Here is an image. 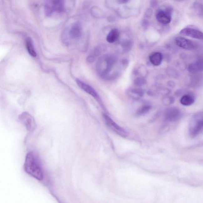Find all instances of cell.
Segmentation results:
<instances>
[{
    "label": "cell",
    "instance_id": "cell-6",
    "mask_svg": "<svg viewBox=\"0 0 203 203\" xmlns=\"http://www.w3.org/2000/svg\"><path fill=\"white\" fill-rule=\"evenodd\" d=\"M76 82L77 85H78L81 89L95 98L96 100V101H97L98 103L101 106V107L104 108L103 103L99 95H98L97 92H96V91L95 90L94 88H92V86H89V85L86 84V83H85L84 82L79 80V79H77L76 80Z\"/></svg>",
    "mask_w": 203,
    "mask_h": 203
},
{
    "label": "cell",
    "instance_id": "cell-15",
    "mask_svg": "<svg viewBox=\"0 0 203 203\" xmlns=\"http://www.w3.org/2000/svg\"><path fill=\"white\" fill-rule=\"evenodd\" d=\"M119 36V32L117 29H113L110 31L107 37L108 43H112L117 41Z\"/></svg>",
    "mask_w": 203,
    "mask_h": 203
},
{
    "label": "cell",
    "instance_id": "cell-12",
    "mask_svg": "<svg viewBox=\"0 0 203 203\" xmlns=\"http://www.w3.org/2000/svg\"><path fill=\"white\" fill-rule=\"evenodd\" d=\"M81 27L78 23H74L71 27L68 32V35L70 38L73 39L80 38L81 36Z\"/></svg>",
    "mask_w": 203,
    "mask_h": 203
},
{
    "label": "cell",
    "instance_id": "cell-7",
    "mask_svg": "<svg viewBox=\"0 0 203 203\" xmlns=\"http://www.w3.org/2000/svg\"><path fill=\"white\" fill-rule=\"evenodd\" d=\"M103 118L106 124L112 130L122 137H126L128 133L124 129L118 125L107 114L103 115Z\"/></svg>",
    "mask_w": 203,
    "mask_h": 203
},
{
    "label": "cell",
    "instance_id": "cell-23",
    "mask_svg": "<svg viewBox=\"0 0 203 203\" xmlns=\"http://www.w3.org/2000/svg\"><path fill=\"white\" fill-rule=\"evenodd\" d=\"M119 3L123 4L128 2L129 0H117Z\"/></svg>",
    "mask_w": 203,
    "mask_h": 203
},
{
    "label": "cell",
    "instance_id": "cell-4",
    "mask_svg": "<svg viewBox=\"0 0 203 203\" xmlns=\"http://www.w3.org/2000/svg\"><path fill=\"white\" fill-rule=\"evenodd\" d=\"M189 134L192 138L198 136L203 132V112L193 116L189 127Z\"/></svg>",
    "mask_w": 203,
    "mask_h": 203
},
{
    "label": "cell",
    "instance_id": "cell-16",
    "mask_svg": "<svg viewBox=\"0 0 203 203\" xmlns=\"http://www.w3.org/2000/svg\"><path fill=\"white\" fill-rule=\"evenodd\" d=\"M195 101V98L192 95H186L182 97L180 100V102L184 106H189L193 104Z\"/></svg>",
    "mask_w": 203,
    "mask_h": 203
},
{
    "label": "cell",
    "instance_id": "cell-13",
    "mask_svg": "<svg viewBox=\"0 0 203 203\" xmlns=\"http://www.w3.org/2000/svg\"><path fill=\"white\" fill-rule=\"evenodd\" d=\"M190 72L195 73L203 70V59H200L190 64L189 67Z\"/></svg>",
    "mask_w": 203,
    "mask_h": 203
},
{
    "label": "cell",
    "instance_id": "cell-20",
    "mask_svg": "<svg viewBox=\"0 0 203 203\" xmlns=\"http://www.w3.org/2000/svg\"><path fill=\"white\" fill-rule=\"evenodd\" d=\"M151 109V107L148 105L143 106L137 110V114L138 116L143 115L147 113Z\"/></svg>",
    "mask_w": 203,
    "mask_h": 203
},
{
    "label": "cell",
    "instance_id": "cell-17",
    "mask_svg": "<svg viewBox=\"0 0 203 203\" xmlns=\"http://www.w3.org/2000/svg\"><path fill=\"white\" fill-rule=\"evenodd\" d=\"M26 46L28 53L31 56L35 57L37 56L33 43L32 39L30 37H28L26 40Z\"/></svg>",
    "mask_w": 203,
    "mask_h": 203
},
{
    "label": "cell",
    "instance_id": "cell-14",
    "mask_svg": "<svg viewBox=\"0 0 203 203\" xmlns=\"http://www.w3.org/2000/svg\"><path fill=\"white\" fill-rule=\"evenodd\" d=\"M149 59L152 65L158 66L162 63L163 55L160 52H155L151 55Z\"/></svg>",
    "mask_w": 203,
    "mask_h": 203
},
{
    "label": "cell",
    "instance_id": "cell-11",
    "mask_svg": "<svg viewBox=\"0 0 203 203\" xmlns=\"http://www.w3.org/2000/svg\"><path fill=\"white\" fill-rule=\"evenodd\" d=\"M181 117L180 110L174 107L168 109L165 113V118L167 121L174 122L178 120Z\"/></svg>",
    "mask_w": 203,
    "mask_h": 203
},
{
    "label": "cell",
    "instance_id": "cell-2",
    "mask_svg": "<svg viewBox=\"0 0 203 203\" xmlns=\"http://www.w3.org/2000/svg\"><path fill=\"white\" fill-rule=\"evenodd\" d=\"M24 169L25 171L29 175L37 180H42L43 179V174L41 166L33 154L28 153L25 157Z\"/></svg>",
    "mask_w": 203,
    "mask_h": 203
},
{
    "label": "cell",
    "instance_id": "cell-19",
    "mask_svg": "<svg viewBox=\"0 0 203 203\" xmlns=\"http://www.w3.org/2000/svg\"><path fill=\"white\" fill-rule=\"evenodd\" d=\"M133 97L137 98L143 96L144 94V92L141 89H134L130 90L129 93Z\"/></svg>",
    "mask_w": 203,
    "mask_h": 203
},
{
    "label": "cell",
    "instance_id": "cell-22",
    "mask_svg": "<svg viewBox=\"0 0 203 203\" xmlns=\"http://www.w3.org/2000/svg\"><path fill=\"white\" fill-rule=\"evenodd\" d=\"M147 83V80L143 77H138L134 81V85L138 87L144 86Z\"/></svg>",
    "mask_w": 203,
    "mask_h": 203
},
{
    "label": "cell",
    "instance_id": "cell-3",
    "mask_svg": "<svg viewBox=\"0 0 203 203\" xmlns=\"http://www.w3.org/2000/svg\"><path fill=\"white\" fill-rule=\"evenodd\" d=\"M65 10V0H46L44 12L47 16L62 13Z\"/></svg>",
    "mask_w": 203,
    "mask_h": 203
},
{
    "label": "cell",
    "instance_id": "cell-10",
    "mask_svg": "<svg viewBox=\"0 0 203 203\" xmlns=\"http://www.w3.org/2000/svg\"><path fill=\"white\" fill-rule=\"evenodd\" d=\"M156 19L158 22L163 24H168L171 22V10L167 8L165 10H160L156 14Z\"/></svg>",
    "mask_w": 203,
    "mask_h": 203
},
{
    "label": "cell",
    "instance_id": "cell-8",
    "mask_svg": "<svg viewBox=\"0 0 203 203\" xmlns=\"http://www.w3.org/2000/svg\"><path fill=\"white\" fill-rule=\"evenodd\" d=\"M180 34L185 36L198 39H203V33L193 28H186L180 31Z\"/></svg>",
    "mask_w": 203,
    "mask_h": 203
},
{
    "label": "cell",
    "instance_id": "cell-1",
    "mask_svg": "<svg viewBox=\"0 0 203 203\" xmlns=\"http://www.w3.org/2000/svg\"><path fill=\"white\" fill-rule=\"evenodd\" d=\"M117 58L113 55H103L98 60L96 63V71L100 75L104 78H108L117 62Z\"/></svg>",
    "mask_w": 203,
    "mask_h": 203
},
{
    "label": "cell",
    "instance_id": "cell-18",
    "mask_svg": "<svg viewBox=\"0 0 203 203\" xmlns=\"http://www.w3.org/2000/svg\"><path fill=\"white\" fill-rule=\"evenodd\" d=\"M106 47L104 45L98 46L94 49L90 55L96 59V57L99 56L102 53H103Z\"/></svg>",
    "mask_w": 203,
    "mask_h": 203
},
{
    "label": "cell",
    "instance_id": "cell-5",
    "mask_svg": "<svg viewBox=\"0 0 203 203\" xmlns=\"http://www.w3.org/2000/svg\"><path fill=\"white\" fill-rule=\"evenodd\" d=\"M18 118L29 132H33L36 129L37 125L35 119L29 113L26 112L22 113L19 116Z\"/></svg>",
    "mask_w": 203,
    "mask_h": 203
},
{
    "label": "cell",
    "instance_id": "cell-24",
    "mask_svg": "<svg viewBox=\"0 0 203 203\" xmlns=\"http://www.w3.org/2000/svg\"><path fill=\"white\" fill-rule=\"evenodd\" d=\"M178 1H179V0H178ZM180 1H181V0H180Z\"/></svg>",
    "mask_w": 203,
    "mask_h": 203
},
{
    "label": "cell",
    "instance_id": "cell-21",
    "mask_svg": "<svg viewBox=\"0 0 203 203\" xmlns=\"http://www.w3.org/2000/svg\"><path fill=\"white\" fill-rule=\"evenodd\" d=\"M133 46L132 43L131 41L124 42L122 44V49L124 53L129 52L132 49Z\"/></svg>",
    "mask_w": 203,
    "mask_h": 203
},
{
    "label": "cell",
    "instance_id": "cell-9",
    "mask_svg": "<svg viewBox=\"0 0 203 203\" xmlns=\"http://www.w3.org/2000/svg\"><path fill=\"white\" fill-rule=\"evenodd\" d=\"M176 44L179 47L186 50H193L195 48V44L193 41L185 37H178L175 39Z\"/></svg>",
    "mask_w": 203,
    "mask_h": 203
}]
</instances>
